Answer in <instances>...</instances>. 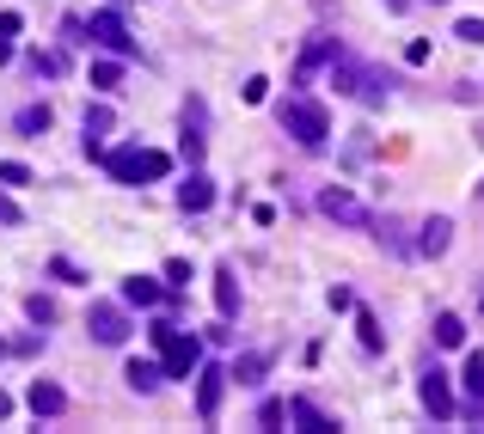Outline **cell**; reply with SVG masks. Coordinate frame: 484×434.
Listing matches in <instances>:
<instances>
[{
	"mask_svg": "<svg viewBox=\"0 0 484 434\" xmlns=\"http://www.w3.org/2000/svg\"><path fill=\"white\" fill-rule=\"evenodd\" d=\"M147 336H154V349H160V368H166V379H190V373L203 368V343H197L190 331H178V325H166V318H160Z\"/></svg>",
	"mask_w": 484,
	"mask_h": 434,
	"instance_id": "obj_1",
	"label": "cell"
},
{
	"mask_svg": "<svg viewBox=\"0 0 484 434\" xmlns=\"http://www.w3.org/2000/svg\"><path fill=\"white\" fill-rule=\"evenodd\" d=\"M277 117H282V129L295 135L301 147H325V141H331V117H325V104L307 99V92H288Z\"/></svg>",
	"mask_w": 484,
	"mask_h": 434,
	"instance_id": "obj_2",
	"label": "cell"
},
{
	"mask_svg": "<svg viewBox=\"0 0 484 434\" xmlns=\"http://www.w3.org/2000/svg\"><path fill=\"white\" fill-rule=\"evenodd\" d=\"M104 166H110L117 184H154V178L172 171V160L154 153V147H117V153H104Z\"/></svg>",
	"mask_w": 484,
	"mask_h": 434,
	"instance_id": "obj_3",
	"label": "cell"
},
{
	"mask_svg": "<svg viewBox=\"0 0 484 434\" xmlns=\"http://www.w3.org/2000/svg\"><path fill=\"white\" fill-rule=\"evenodd\" d=\"M86 37H92L99 49H110V56H123V62L136 56V37L123 31V13H117V6H104V13H92V19H86Z\"/></svg>",
	"mask_w": 484,
	"mask_h": 434,
	"instance_id": "obj_4",
	"label": "cell"
},
{
	"mask_svg": "<svg viewBox=\"0 0 484 434\" xmlns=\"http://www.w3.org/2000/svg\"><path fill=\"white\" fill-rule=\"evenodd\" d=\"M86 331L99 336V343H129V318H123V306H110V300H92V312H86Z\"/></svg>",
	"mask_w": 484,
	"mask_h": 434,
	"instance_id": "obj_5",
	"label": "cell"
},
{
	"mask_svg": "<svg viewBox=\"0 0 484 434\" xmlns=\"http://www.w3.org/2000/svg\"><path fill=\"white\" fill-rule=\"evenodd\" d=\"M319 214H331V221H344V227H374V214H368V208H362V202L349 196L344 184H338V190H325V196H319Z\"/></svg>",
	"mask_w": 484,
	"mask_h": 434,
	"instance_id": "obj_6",
	"label": "cell"
},
{
	"mask_svg": "<svg viewBox=\"0 0 484 434\" xmlns=\"http://www.w3.org/2000/svg\"><path fill=\"white\" fill-rule=\"evenodd\" d=\"M221 392H227V373L221 368H197V416H203V422L221 416Z\"/></svg>",
	"mask_w": 484,
	"mask_h": 434,
	"instance_id": "obj_7",
	"label": "cell"
},
{
	"mask_svg": "<svg viewBox=\"0 0 484 434\" xmlns=\"http://www.w3.org/2000/svg\"><path fill=\"white\" fill-rule=\"evenodd\" d=\"M423 410H429L436 422H448V416H453V392H448V373H442V368L423 373Z\"/></svg>",
	"mask_w": 484,
	"mask_h": 434,
	"instance_id": "obj_8",
	"label": "cell"
},
{
	"mask_svg": "<svg viewBox=\"0 0 484 434\" xmlns=\"http://www.w3.org/2000/svg\"><path fill=\"white\" fill-rule=\"evenodd\" d=\"M288 416L301 422V434H338V422H331L312 398H288Z\"/></svg>",
	"mask_w": 484,
	"mask_h": 434,
	"instance_id": "obj_9",
	"label": "cell"
},
{
	"mask_svg": "<svg viewBox=\"0 0 484 434\" xmlns=\"http://www.w3.org/2000/svg\"><path fill=\"white\" fill-rule=\"evenodd\" d=\"M208 202H215V184H208L203 171H190V178L178 184V208H184V214H203Z\"/></svg>",
	"mask_w": 484,
	"mask_h": 434,
	"instance_id": "obj_10",
	"label": "cell"
},
{
	"mask_svg": "<svg viewBox=\"0 0 484 434\" xmlns=\"http://www.w3.org/2000/svg\"><path fill=\"white\" fill-rule=\"evenodd\" d=\"M31 410L37 416H62V410H68V392H62L56 379H31Z\"/></svg>",
	"mask_w": 484,
	"mask_h": 434,
	"instance_id": "obj_11",
	"label": "cell"
},
{
	"mask_svg": "<svg viewBox=\"0 0 484 434\" xmlns=\"http://www.w3.org/2000/svg\"><path fill=\"white\" fill-rule=\"evenodd\" d=\"M448 239H453V221H442V214H436V221H423L417 251H423V257H442V251H448Z\"/></svg>",
	"mask_w": 484,
	"mask_h": 434,
	"instance_id": "obj_12",
	"label": "cell"
},
{
	"mask_svg": "<svg viewBox=\"0 0 484 434\" xmlns=\"http://www.w3.org/2000/svg\"><path fill=\"white\" fill-rule=\"evenodd\" d=\"M215 312H221V318L240 312V275H233V269H215Z\"/></svg>",
	"mask_w": 484,
	"mask_h": 434,
	"instance_id": "obj_13",
	"label": "cell"
},
{
	"mask_svg": "<svg viewBox=\"0 0 484 434\" xmlns=\"http://www.w3.org/2000/svg\"><path fill=\"white\" fill-rule=\"evenodd\" d=\"M160 300H166L160 282H147V275H129V282H123V306H160Z\"/></svg>",
	"mask_w": 484,
	"mask_h": 434,
	"instance_id": "obj_14",
	"label": "cell"
},
{
	"mask_svg": "<svg viewBox=\"0 0 484 434\" xmlns=\"http://www.w3.org/2000/svg\"><path fill=\"white\" fill-rule=\"evenodd\" d=\"M123 379H129V386H136V392H154V386H166V368H160V361H129V373H123Z\"/></svg>",
	"mask_w": 484,
	"mask_h": 434,
	"instance_id": "obj_15",
	"label": "cell"
},
{
	"mask_svg": "<svg viewBox=\"0 0 484 434\" xmlns=\"http://www.w3.org/2000/svg\"><path fill=\"white\" fill-rule=\"evenodd\" d=\"M13 129H19V135H49V104H25Z\"/></svg>",
	"mask_w": 484,
	"mask_h": 434,
	"instance_id": "obj_16",
	"label": "cell"
},
{
	"mask_svg": "<svg viewBox=\"0 0 484 434\" xmlns=\"http://www.w3.org/2000/svg\"><path fill=\"white\" fill-rule=\"evenodd\" d=\"M356 331H362V349H368V355H381V349H386V331H381V318H374V312H362V318H356Z\"/></svg>",
	"mask_w": 484,
	"mask_h": 434,
	"instance_id": "obj_17",
	"label": "cell"
},
{
	"mask_svg": "<svg viewBox=\"0 0 484 434\" xmlns=\"http://www.w3.org/2000/svg\"><path fill=\"white\" fill-rule=\"evenodd\" d=\"M92 86H99V92H117V86H123V56H117V62H92Z\"/></svg>",
	"mask_w": 484,
	"mask_h": 434,
	"instance_id": "obj_18",
	"label": "cell"
},
{
	"mask_svg": "<svg viewBox=\"0 0 484 434\" xmlns=\"http://www.w3.org/2000/svg\"><path fill=\"white\" fill-rule=\"evenodd\" d=\"M264 368H270V355H240L227 379H240V386H258V373H264Z\"/></svg>",
	"mask_w": 484,
	"mask_h": 434,
	"instance_id": "obj_19",
	"label": "cell"
},
{
	"mask_svg": "<svg viewBox=\"0 0 484 434\" xmlns=\"http://www.w3.org/2000/svg\"><path fill=\"white\" fill-rule=\"evenodd\" d=\"M436 343H442V349H460V343H466V325H460L453 312H442V318H436Z\"/></svg>",
	"mask_w": 484,
	"mask_h": 434,
	"instance_id": "obj_20",
	"label": "cell"
},
{
	"mask_svg": "<svg viewBox=\"0 0 484 434\" xmlns=\"http://www.w3.org/2000/svg\"><path fill=\"white\" fill-rule=\"evenodd\" d=\"M466 392L484 404V349H472V355H466Z\"/></svg>",
	"mask_w": 484,
	"mask_h": 434,
	"instance_id": "obj_21",
	"label": "cell"
},
{
	"mask_svg": "<svg viewBox=\"0 0 484 434\" xmlns=\"http://www.w3.org/2000/svg\"><path fill=\"white\" fill-rule=\"evenodd\" d=\"M19 25H25L19 13H0V62L13 56V37H19Z\"/></svg>",
	"mask_w": 484,
	"mask_h": 434,
	"instance_id": "obj_22",
	"label": "cell"
},
{
	"mask_svg": "<svg viewBox=\"0 0 484 434\" xmlns=\"http://www.w3.org/2000/svg\"><path fill=\"white\" fill-rule=\"evenodd\" d=\"M25 312H31L37 325H56V300H43V294H31V300H25Z\"/></svg>",
	"mask_w": 484,
	"mask_h": 434,
	"instance_id": "obj_23",
	"label": "cell"
},
{
	"mask_svg": "<svg viewBox=\"0 0 484 434\" xmlns=\"http://www.w3.org/2000/svg\"><path fill=\"white\" fill-rule=\"evenodd\" d=\"M178 153H184V160H190V166H197V160H203V135L190 129V123H184V141H178Z\"/></svg>",
	"mask_w": 484,
	"mask_h": 434,
	"instance_id": "obj_24",
	"label": "cell"
},
{
	"mask_svg": "<svg viewBox=\"0 0 484 434\" xmlns=\"http://www.w3.org/2000/svg\"><path fill=\"white\" fill-rule=\"evenodd\" d=\"M240 99L245 104H264V99H270V80H258V74H251V80L240 86Z\"/></svg>",
	"mask_w": 484,
	"mask_h": 434,
	"instance_id": "obj_25",
	"label": "cell"
},
{
	"mask_svg": "<svg viewBox=\"0 0 484 434\" xmlns=\"http://www.w3.org/2000/svg\"><path fill=\"white\" fill-rule=\"evenodd\" d=\"M0 184H31V166H19V160H0Z\"/></svg>",
	"mask_w": 484,
	"mask_h": 434,
	"instance_id": "obj_26",
	"label": "cell"
},
{
	"mask_svg": "<svg viewBox=\"0 0 484 434\" xmlns=\"http://www.w3.org/2000/svg\"><path fill=\"white\" fill-rule=\"evenodd\" d=\"M453 37H460V43H484V19H460Z\"/></svg>",
	"mask_w": 484,
	"mask_h": 434,
	"instance_id": "obj_27",
	"label": "cell"
},
{
	"mask_svg": "<svg viewBox=\"0 0 484 434\" xmlns=\"http://www.w3.org/2000/svg\"><path fill=\"white\" fill-rule=\"evenodd\" d=\"M405 62H411V67L429 62V37H411V43H405Z\"/></svg>",
	"mask_w": 484,
	"mask_h": 434,
	"instance_id": "obj_28",
	"label": "cell"
},
{
	"mask_svg": "<svg viewBox=\"0 0 484 434\" xmlns=\"http://www.w3.org/2000/svg\"><path fill=\"white\" fill-rule=\"evenodd\" d=\"M166 282H172V288H190V264L172 257V264H166Z\"/></svg>",
	"mask_w": 484,
	"mask_h": 434,
	"instance_id": "obj_29",
	"label": "cell"
},
{
	"mask_svg": "<svg viewBox=\"0 0 484 434\" xmlns=\"http://www.w3.org/2000/svg\"><path fill=\"white\" fill-rule=\"evenodd\" d=\"M282 416H288V404H277V398H270V404H264V410H258V422H264V429H277Z\"/></svg>",
	"mask_w": 484,
	"mask_h": 434,
	"instance_id": "obj_30",
	"label": "cell"
},
{
	"mask_svg": "<svg viewBox=\"0 0 484 434\" xmlns=\"http://www.w3.org/2000/svg\"><path fill=\"white\" fill-rule=\"evenodd\" d=\"M49 275H56V282H86V275H80L68 257H56V264H49Z\"/></svg>",
	"mask_w": 484,
	"mask_h": 434,
	"instance_id": "obj_31",
	"label": "cell"
},
{
	"mask_svg": "<svg viewBox=\"0 0 484 434\" xmlns=\"http://www.w3.org/2000/svg\"><path fill=\"white\" fill-rule=\"evenodd\" d=\"M0 227H19V202H6V196H0Z\"/></svg>",
	"mask_w": 484,
	"mask_h": 434,
	"instance_id": "obj_32",
	"label": "cell"
},
{
	"mask_svg": "<svg viewBox=\"0 0 484 434\" xmlns=\"http://www.w3.org/2000/svg\"><path fill=\"white\" fill-rule=\"evenodd\" d=\"M6 416H13V398H6V392H0V422H6Z\"/></svg>",
	"mask_w": 484,
	"mask_h": 434,
	"instance_id": "obj_33",
	"label": "cell"
},
{
	"mask_svg": "<svg viewBox=\"0 0 484 434\" xmlns=\"http://www.w3.org/2000/svg\"><path fill=\"white\" fill-rule=\"evenodd\" d=\"M405 6H411V0H386V13H405Z\"/></svg>",
	"mask_w": 484,
	"mask_h": 434,
	"instance_id": "obj_34",
	"label": "cell"
},
{
	"mask_svg": "<svg viewBox=\"0 0 484 434\" xmlns=\"http://www.w3.org/2000/svg\"><path fill=\"white\" fill-rule=\"evenodd\" d=\"M0 355H13V343H0Z\"/></svg>",
	"mask_w": 484,
	"mask_h": 434,
	"instance_id": "obj_35",
	"label": "cell"
},
{
	"mask_svg": "<svg viewBox=\"0 0 484 434\" xmlns=\"http://www.w3.org/2000/svg\"><path fill=\"white\" fill-rule=\"evenodd\" d=\"M479 196H484V184H479Z\"/></svg>",
	"mask_w": 484,
	"mask_h": 434,
	"instance_id": "obj_36",
	"label": "cell"
},
{
	"mask_svg": "<svg viewBox=\"0 0 484 434\" xmlns=\"http://www.w3.org/2000/svg\"><path fill=\"white\" fill-rule=\"evenodd\" d=\"M479 306H484V294H479Z\"/></svg>",
	"mask_w": 484,
	"mask_h": 434,
	"instance_id": "obj_37",
	"label": "cell"
}]
</instances>
